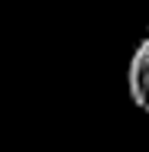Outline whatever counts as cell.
<instances>
[{"label": "cell", "instance_id": "6da1fadb", "mask_svg": "<svg viewBox=\"0 0 149 152\" xmlns=\"http://www.w3.org/2000/svg\"><path fill=\"white\" fill-rule=\"evenodd\" d=\"M126 88H130V100H133L143 113H149V36L133 49V55H130Z\"/></svg>", "mask_w": 149, "mask_h": 152}]
</instances>
